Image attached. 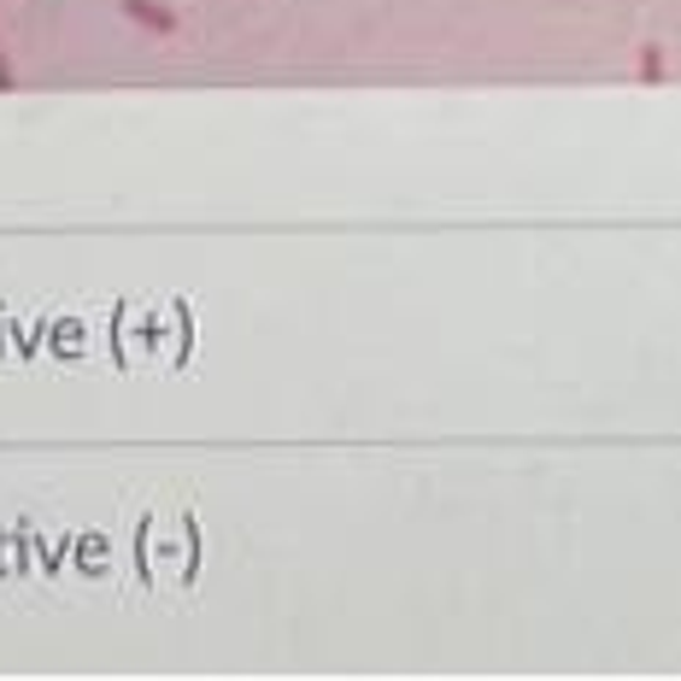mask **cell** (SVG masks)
<instances>
[{
    "label": "cell",
    "instance_id": "6da1fadb",
    "mask_svg": "<svg viewBox=\"0 0 681 681\" xmlns=\"http://www.w3.org/2000/svg\"><path fill=\"white\" fill-rule=\"evenodd\" d=\"M118 12H124L130 24L153 30V36H177V30H182V19L165 7V0H118Z\"/></svg>",
    "mask_w": 681,
    "mask_h": 681
},
{
    "label": "cell",
    "instance_id": "7a4b0ae2",
    "mask_svg": "<svg viewBox=\"0 0 681 681\" xmlns=\"http://www.w3.org/2000/svg\"><path fill=\"white\" fill-rule=\"evenodd\" d=\"M663 77H670V65H663V47H658V42H640V82H646V89H658Z\"/></svg>",
    "mask_w": 681,
    "mask_h": 681
},
{
    "label": "cell",
    "instance_id": "3957f363",
    "mask_svg": "<svg viewBox=\"0 0 681 681\" xmlns=\"http://www.w3.org/2000/svg\"><path fill=\"white\" fill-rule=\"evenodd\" d=\"M7 89H19V71H12V59L0 54V94H7Z\"/></svg>",
    "mask_w": 681,
    "mask_h": 681
}]
</instances>
